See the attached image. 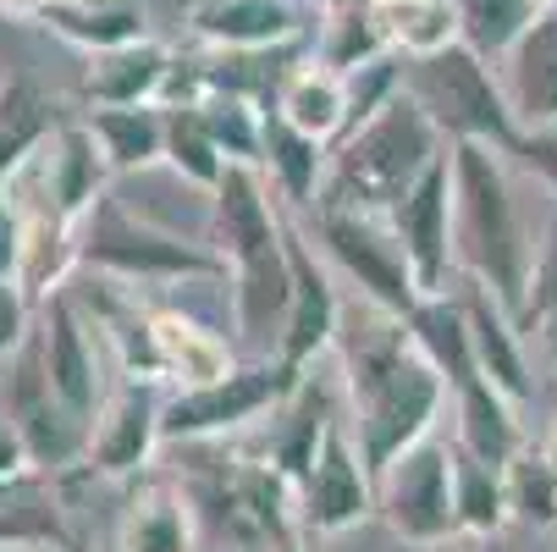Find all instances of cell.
Segmentation results:
<instances>
[{
  "label": "cell",
  "instance_id": "1",
  "mask_svg": "<svg viewBox=\"0 0 557 552\" xmlns=\"http://www.w3.org/2000/svg\"><path fill=\"white\" fill-rule=\"evenodd\" d=\"M337 348L348 387V431L370 476H381L397 453L436 437V420L447 409V381L414 343L409 321L370 304L359 315H343Z\"/></svg>",
  "mask_w": 557,
  "mask_h": 552
},
{
  "label": "cell",
  "instance_id": "2",
  "mask_svg": "<svg viewBox=\"0 0 557 552\" xmlns=\"http://www.w3.org/2000/svg\"><path fill=\"white\" fill-rule=\"evenodd\" d=\"M453 255L503 309H524L535 238L508 183V155L486 144H453Z\"/></svg>",
  "mask_w": 557,
  "mask_h": 552
},
{
  "label": "cell",
  "instance_id": "3",
  "mask_svg": "<svg viewBox=\"0 0 557 552\" xmlns=\"http://www.w3.org/2000/svg\"><path fill=\"white\" fill-rule=\"evenodd\" d=\"M215 205V249L232 282V315L244 338H282L293 271H287V226L271 205L260 167H226L210 194Z\"/></svg>",
  "mask_w": 557,
  "mask_h": 552
},
{
  "label": "cell",
  "instance_id": "4",
  "mask_svg": "<svg viewBox=\"0 0 557 552\" xmlns=\"http://www.w3.org/2000/svg\"><path fill=\"white\" fill-rule=\"evenodd\" d=\"M442 149H447V138L431 127V116L409 95H397L332 144V172H326L321 205L392 216V205L425 177V167Z\"/></svg>",
  "mask_w": 557,
  "mask_h": 552
},
{
  "label": "cell",
  "instance_id": "5",
  "mask_svg": "<svg viewBox=\"0 0 557 552\" xmlns=\"http://www.w3.org/2000/svg\"><path fill=\"white\" fill-rule=\"evenodd\" d=\"M183 492L194 498L199 519H215L221 536H232L249 552H293L304 547L298 519V487L271 458L249 453H215L183 476Z\"/></svg>",
  "mask_w": 557,
  "mask_h": 552
},
{
  "label": "cell",
  "instance_id": "6",
  "mask_svg": "<svg viewBox=\"0 0 557 552\" xmlns=\"http://www.w3.org/2000/svg\"><path fill=\"white\" fill-rule=\"evenodd\" d=\"M77 271L138 287V282H226V260L215 244H194L133 216L122 199H100L77 221Z\"/></svg>",
  "mask_w": 557,
  "mask_h": 552
},
{
  "label": "cell",
  "instance_id": "7",
  "mask_svg": "<svg viewBox=\"0 0 557 552\" xmlns=\"http://www.w3.org/2000/svg\"><path fill=\"white\" fill-rule=\"evenodd\" d=\"M404 95L431 116V127L447 144H486L497 155H513L524 138L497 61L474 56L469 45H453L425 61H404Z\"/></svg>",
  "mask_w": 557,
  "mask_h": 552
},
{
  "label": "cell",
  "instance_id": "8",
  "mask_svg": "<svg viewBox=\"0 0 557 552\" xmlns=\"http://www.w3.org/2000/svg\"><path fill=\"white\" fill-rule=\"evenodd\" d=\"M304 376L309 370H293L276 354H265V359H249V365H232L221 381L172 387L166 404H161V442L194 447V442H221V437L244 431L255 420H271L293 398V387Z\"/></svg>",
  "mask_w": 557,
  "mask_h": 552
},
{
  "label": "cell",
  "instance_id": "9",
  "mask_svg": "<svg viewBox=\"0 0 557 552\" xmlns=\"http://www.w3.org/2000/svg\"><path fill=\"white\" fill-rule=\"evenodd\" d=\"M111 177L116 172L106 161L95 127L77 116V122H55V133L45 138V149L28 155V161L7 177V199L17 205V216L23 210H50L66 226H77L111 194Z\"/></svg>",
  "mask_w": 557,
  "mask_h": 552
},
{
  "label": "cell",
  "instance_id": "10",
  "mask_svg": "<svg viewBox=\"0 0 557 552\" xmlns=\"http://www.w3.org/2000/svg\"><path fill=\"white\" fill-rule=\"evenodd\" d=\"M314 238H321L326 260L359 287L370 309H386L397 321H409L414 304L425 298L414 287V271L404 260V244L386 226V216L364 210H337V205H314Z\"/></svg>",
  "mask_w": 557,
  "mask_h": 552
},
{
  "label": "cell",
  "instance_id": "11",
  "mask_svg": "<svg viewBox=\"0 0 557 552\" xmlns=\"http://www.w3.org/2000/svg\"><path fill=\"white\" fill-rule=\"evenodd\" d=\"M375 514L386 530L409 547H442L458 536L453 503V442L425 437L409 453H397L375 476Z\"/></svg>",
  "mask_w": 557,
  "mask_h": 552
},
{
  "label": "cell",
  "instance_id": "12",
  "mask_svg": "<svg viewBox=\"0 0 557 552\" xmlns=\"http://www.w3.org/2000/svg\"><path fill=\"white\" fill-rule=\"evenodd\" d=\"M34 343H39V365H45V381L50 392L61 398V409L89 426L106 404V338L95 332V321L84 315V304H77V293H55L39 304V327H34Z\"/></svg>",
  "mask_w": 557,
  "mask_h": 552
},
{
  "label": "cell",
  "instance_id": "13",
  "mask_svg": "<svg viewBox=\"0 0 557 552\" xmlns=\"http://www.w3.org/2000/svg\"><path fill=\"white\" fill-rule=\"evenodd\" d=\"M386 226L397 232L404 244V260L414 271V287L425 298L436 293H453V271H458V255H453V144L425 167V177L392 205Z\"/></svg>",
  "mask_w": 557,
  "mask_h": 552
},
{
  "label": "cell",
  "instance_id": "14",
  "mask_svg": "<svg viewBox=\"0 0 557 552\" xmlns=\"http://www.w3.org/2000/svg\"><path fill=\"white\" fill-rule=\"evenodd\" d=\"M161 404L166 392L154 381H127L116 376V387L106 392L100 415L89 420V447L84 464L106 481H138L149 476L154 447H161Z\"/></svg>",
  "mask_w": 557,
  "mask_h": 552
},
{
  "label": "cell",
  "instance_id": "15",
  "mask_svg": "<svg viewBox=\"0 0 557 552\" xmlns=\"http://www.w3.org/2000/svg\"><path fill=\"white\" fill-rule=\"evenodd\" d=\"M375 514V476L359 458V442L348 431V420H337L314 453V469L298 487V519L304 536H343L354 525H364Z\"/></svg>",
  "mask_w": 557,
  "mask_h": 552
},
{
  "label": "cell",
  "instance_id": "16",
  "mask_svg": "<svg viewBox=\"0 0 557 552\" xmlns=\"http://www.w3.org/2000/svg\"><path fill=\"white\" fill-rule=\"evenodd\" d=\"M287 271H293V298H287V321H282V338L271 354L293 370H309L326 348H337L348 309H343V293H337L326 260L314 255V244L298 226H287Z\"/></svg>",
  "mask_w": 557,
  "mask_h": 552
},
{
  "label": "cell",
  "instance_id": "17",
  "mask_svg": "<svg viewBox=\"0 0 557 552\" xmlns=\"http://www.w3.org/2000/svg\"><path fill=\"white\" fill-rule=\"evenodd\" d=\"M7 420L23 431L28 453H34V469H66V464H84V447H89V426H77L61 398L45 381V365H39V343L28 338V348L12 359V381H7V398H0Z\"/></svg>",
  "mask_w": 557,
  "mask_h": 552
},
{
  "label": "cell",
  "instance_id": "18",
  "mask_svg": "<svg viewBox=\"0 0 557 552\" xmlns=\"http://www.w3.org/2000/svg\"><path fill=\"white\" fill-rule=\"evenodd\" d=\"M463 304V321H469V348H474V365H481V376L503 392V398L513 409H524L535 398V370H530V354H524V327H519V315L503 309L481 282H463L458 293Z\"/></svg>",
  "mask_w": 557,
  "mask_h": 552
},
{
  "label": "cell",
  "instance_id": "19",
  "mask_svg": "<svg viewBox=\"0 0 557 552\" xmlns=\"http://www.w3.org/2000/svg\"><path fill=\"white\" fill-rule=\"evenodd\" d=\"M188 28L210 50H287L304 39L293 0H188Z\"/></svg>",
  "mask_w": 557,
  "mask_h": 552
},
{
  "label": "cell",
  "instance_id": "20",
  "mask_svg": "<svg viewBox=\"0 0 557 552\" xmlns=\"http://www.w3.org/2000/svg\"><path fill=\"white\" fill-rule=\"evenodd\" d=\"M337 420H343V415H337L332 387H326L321 376H304V381L293 387V398L265 420V426H271V431H265V458L282 469L293 487H304V476L314 469V453H321V442H326V431H332Z\"/></svg>",
  "mask_w": 557,
  "mask_h": 552
},
{
  "label": "cell",
  "instance_id": "21",
  "mask_svg": "<svg viewBox=\"0 0 557 552\" xmlns=\"http://www.w3.org/2000/svg\"><path fill=\"white\" fill-rule=\"evenodd\" d=\"M519 127H557V12H541L530 34L497 61Z\"/></svg>",
  "mask_w": 557,
  "mask_h": 552
},
{
  "label": "cell",
  "instance_id": "22",
  "mask_svg": "<svg viewBox=\"0 0 557 552\" xmlns=\"http://www.w3.org/2000/svg\"><path fill=\"white\" fill-rule=\"evenodd\" d=\"M172 56H177V50H166L154 34H149V39H133V45H122V50L89 56V72H84V100H89V111L161 106Z\"/></svg>",
  "mask_w": 557,
  "mask_h": 552
},
{
  "label": "cell",
  "instance_id": "23",
  "mask_svg": "<svg viewBox=\"0 0 557 552\" xmlns=\"http://www.w3.org/2000/svg\"><path fill=\"white\" fill-rule=\"evenodd\" d=\"M199 514L183 481H144L122 519H116V552H194Z\"/></svg>",
  "mask_w": 557,
  "mask_h": 552
},
{
  "label": "cell",
  "instance_id": "24",
  "mask_svg": "<svg viewBox=\"0 0 557 552\" xmlns=\"http://www.w3.org/2000/svg\"><path fill=\"white\" fill-rule=\"evenodd\" d=\"M260 172L271 183L276 199H287L293 210L321 205L326 194V172H332V144L298 133L293 122H282L276 111H265V155H260Z\"/></svg>",
  "mask_w": 557,
  "mask_h": 552
},
{
  "label": "cell",
  "instance_id": "25",
  "mask_svg": "<svg viewBox=\"0 0 557 552\" xmlns=\"http://www.w3.org/2000/svg\"><path fill=\"white\" fill-rule=\"evenodd\" d=\"M271 111H276L282 122H293L298 133H309V138L337 144V138L348 133V77L309 56V61L287 66Z\"/></svg>",
  "mask_w": 557,
  "mask_h": 552
},
{
  "label": "cell",
  "instance_id": "26",
  "mask_svg": "<svg viewBox=\"0 0 557 552\" xmlns=\"http://www.w3.org/2000/svg\"><path fill=\"white\" fill-rule=\"evenodd\" d=\"M154 354H161L166 387H205V381H221L237 365L232 343L183 309H154Z\"/></svg>",
  "mask_w": 557,
  "mask_h": 552
},
{
  "label": "cell",
  "instance_id": "27",
  "mask_svg": "<svg viewBox=\"0 0 557 552\" xmlns=\"http://www.w3.org/2000/svg\"><path fill=\"white\" fill-rule=\"evenodd\" d=\"M370 17L397 61H425L463 45L458 0H370Z\"/></svg>",
  "mask_w": 557,
  "mask_h": 552
},
{
  "label": "cell",
  "instance_id": "28",
  "mask_svg": "<svg viewBox=\"0 0 557 552\" xmlns=\"http://www.w3.org/2000/svg\"><path fill=\"white\" fill-rule=\"evenodd\" d=\"M77 271V226H66L50 210H23V255H17V287L45 304L66 287Z\"/></svg>",
  "mask_w": 557,
  "mask_h": 552
},
{
  "label": "cell",
  "instance_id": "29",
  "mask_svg": "<svg viewBox=\"0 0 557 552\" xmlns=\"http://www.w3.org/2000/svg\"><path fill=\"white\" fill-rule=\"evenodd\" d=\"M84 122L95 127L116 177L166 161V106H116V111H89Z\"/></svg>",
  "mask_w": 557,
  "mask_h": 552
},
{
  "label": "cell",
  "instance_id": "30",
  "mask_svg": "<svg viewBox=\"0 0 557 552\" xmlns=\"http://www.w3.org/2000/svg\"><path fill=\"white\" fill-rule=\"evenodd\" d=\"M453 503H458V536H474V541L503 536L513 519L503 464H486L453 442Z\"/></svg>",
  "mask_w": 557,
  "mask_h": 552
},
{
  "label": "cell",
  "instance_id": "31",
  "mask_svg": "<svg viewBox=\"0 0 557 552\" xmlns=\"http://www.w3.org/2000/svg\"><path fill=\"white\" fill-rule=\"evenodd\" d=\"M55 106L34 89V84H7L0 89V183H7L28 155H39L45 149V138L55 133V116H50Z\"/></svg>",
  "mask_w": 557,
  "mask_h": 552
},
{
  "label": "cell",
  "instance_id": "32",
  "mask_svg": "<svg viewBox=\"0 0 557 552\" xmlns=\"http://www.w3.org/2000/svg\"><path fill=\"white\" fill-rule=\"evenodd\" d=\"M194 111H199V122L210 127L215 149L226 155V167H260V155H265V106H260V100H244V95H205Z\"/></svg>",
  "mask_w": 557,
  "mask_h": 552
},
{
  "label": "cell",
  "instance_id": "33",
  "mask_svg": "<svg viewBox=\"0 0 557 552\" xmlns=\"http://www.w3.org/2000/svg\"><path fill=\"white\" fill-rule=\"evenodd\" d=\"M535 17H541L535 0H458V34L486 61H503L530 34Z\"/></svg>",
  "mask_w": 557,
  "mask_h": 552
},
{
  "label": "cell",
  "instance_id": "34",
  "mask_svg": "<svg viewBox=\"0 0 557 552\" xmlns=\"http://www.w3.org/2000/svg\"><path fill=\"white\" fill-rule=\"evenodd\" d=\"M45 28L77 50H89V56H106V50H122L133 39H149V23H144V7L133 0V7H116V12H77V7H50Z\"/></svg>",
  "mask_w": 557,
  "mask_h": 552
},
{
  "label": "cell",
  "instance_id": "35",
  "mask_svg": "<svg viewBox=\"0 0 557 552\" xmlns=\"http://www.w3.org/2000/svg\"><path fill=\"white\" fill-rule=\"evenodd\" d=\"M381 56H392V50H386V39H381V28L370 17V0H364V7L321 17V39H314V61H321V66L354 77V72H364Z\"/></svg>",
  "mask_w": 557,
  "mask_h": 552
},
{
  "label": "cell",
  "instance_id": "36",
  "mask_svg": "<svg viewBox=\"0 0 557 552\" xmlns=\"http://www.w3.org/2000/svg\"><path fill=\"white\" fill-rule=\"evenodd\" d=\"M508 508L513 519L535 525V530H557V469H552V453L541 442H524L513 458H508Z\"/></svg>",
  "mask_w": 557,
  "mask_h": 552
},
{
  "label": "cell",
  "instance_id": "37",
  "mask_svg": "<svg viewBox=\"0 0 557 552\" xmlns=\"http://www.w3.org/2000/svg\"><path fill=\"white\" fill-rule=\"evenodd\" d=\"M166 167H172L183 183L205 188V194H215V183L226 177V155L215 149V138H210V127L199 122L194 106L166 111Z\"/></svg>",
  "mask_w": 557,
  "mask_h": 552
},
{
  "label": "cell",
  "instance_id": "38",
  "mask_svg": "<svg viewBox=\"0 0 557 552\" xmlns=\"http://www.w3.org/2000/svg\"><path fill=\"white\" fill-rule=\"evenodd\" d=\"M557 309V216L546 221V232L535 238V266H530V293H524V309H519V327L530 332L541 315Z\"/></svg>",
  "mask_w": 557,
  "mask_h": 552
},
{
  "label": "cell",
  "instance_id": "39",
  "mask_svg": "<svg viewBox=\"0 0 557 552\" xmlns=\"http://www.w3.org/2000/svg\"><path fill=\"white\" fill-rule=\"evenodd\" d=\"M34 298L12 282V277H0V365H12L23 348H28V338H34Z\"/></svg>",
  "mask_w": 557,
  "mask_h": 552
},
{
  "label": "cell",
  "instance_id": "40",
  "mask_svg": "<svg viewBox=\"0 0 557 552\" xmlns=\"http://www.w3.org/2000/svg\"><path fill=\"white\" fill-rule=\"evenodd\" d=\"M513 161H519L546 194H557V127H530V133L519 138V149H513Z\"/></svg>",
  "mask_w": 557,
  "mask_h": 552
},
{
  "label": "cell",
  "instance_id": "41",
  "mask_svg": "<svg viewBox=\"0 0 557 552\" xmlns=\"http://www.w3.org/2000/svg\"><path fill=\"white\" fill-rule=\"evenodd\" d=\"M23 476H34V453H28L23 431L7 420V409H0V487H12Z\"/></svg>",
  "mask_w": 557,
  "mask_h": 552
},
{
  "label": "cell",
  "instance_id": "42",
  "mask_svg": "<svg viewBox=\"0 0 557 552\" xmlns=\"http://www.w3.org/2000/svg\"><path fill=\"white\" fill-rule=\"evenodd\" d=\"M17 255H23V216L7 199V183H0V277L17 282Z\"/></svg>",
  "mask_w": 557,
  "mask_h": 552
},
{
  "label": "cell",
  "instance_id": "43",
  "mask_svg": "<svg viewBox=\"0 0 557 552\" xmlns=\"http://www.w3.org/2000/svg\"><path fill=\"white\" fill-rule=\"evenodd\" d=\"M55 0H0V17L7 23H45Z\"/></svg>",
  "mask_w": 557,
  "mask_h": 552
},
{
  "label": "cell",
  "instance_id": "44",
  "mask_svg": "<svg viewBox=\"0 0 557 552\" xmlns=\"http://www.w3.org/2000/svg\"><path fill=\"white\" fill-rule=\"evenodd\" d=\"M530 332H535V343H541V354H546V359L557 365V309H552V315H541V321H535Z\"/></svg>",
  "mask_w": 557,
  "mask_h": 552
},
{
  "label": "cell",
  "instance_id": "45",
  "mask_svg": "<svg viewBox=\"0 0 557 552\" xmlns=\"http://www.w3.org/2000/svg\"><path fill=\"white\" fill-rule=\"evenodd\" d=\"M61 7H77V12H116V7H133V0H61Z\"/></svg>",
  "mask_w": 557,
  "mask_h": 552
},
{
  "label": "cell",
  "instance_id": "46",
  "mask_svg": "<svg viewBox=\"0 0 557 552\" xmlns=\"http://www.w3.org/2000/svg\"><path fill=\"white\" fill-rule=\"evenodd\" d=\"M309 7H314V12H321V17H332V12H348V7H364V0H309Z\"/></svg>",
  "mask_w": 557,
  "mask_h": 552
},
{
  "label": "cell",
  "instance_id": "47",
  "mask_svg": "<svg viewBox=\"0 0 557 552\" xmlns=\"http://www.w3.org/2000/svg\"><path fill=\"white\" fill-rule=\"evenodd\" d=\"M546 453H552V469H557V420H552V431H546V442H541Z\"/></svg>",
  "mask_w": 557,
  "mask_h": 552
},
{
  "label": "cell",
  "instance_id": "48",
  "mask_svg": "<svg viewBox=\"0 0 557 552\" xmlns=\"http://www.w3.org/2000/svg\"><path fill=\"white\" fill-rule=\"evenodd\" d=\"M535 7H541V12H557V0H535Z\"/></svg>",
  "mask_w": 557,
  "mask_h": 552
},
{
  "label": "cell",
  "instance_id": "49",
  "mask_svg": "<svg viewBox=\"0 0 557 552\" xmlns=\"http://www.w3.org/2000/svg\"><path fill=\"white\" fill-rule=\"evenodd\" d=\"M50 552H77V547H50Z\"/></svg>",
  "mask_w": 557,
  "mask_h": 552
},
{
  "label": "cell",
  "instance_id": "50",
  "mask_svg": "<svg viewBox=\"0 0 557 552\" xmlns=\"http://www.w3.org/2000/svg\"><path fill=\"white\" fill-rule=\"evenodd\" d=\"M293 552H309V547H293Z\"/></svg>",
  "mask_w": 557,
  "mask_h": 552
}]
</instances>
